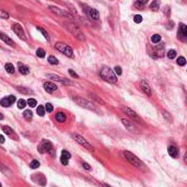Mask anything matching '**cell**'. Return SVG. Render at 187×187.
Masks as SVG:
<instances>
[{"instance_id": "cell-51", "label": "cell", "mask_w": 187, "mask_h": 187, "mask_svg": "<svg viewBox=\"0 0 187 187\" xmlns=\"http://www.w3.org/2000/svg\"><path fill=\"white\" fill-rule=\"evenodd\" d=\"M0 187H2V185H1V183H0Z\"/></svg>"}, {"instance_id": "cell-12", "label": "cell", "mask_w": 187, "mask_h": 187, "mask_svg": "<svg viewBox=\"0 0 187 187\" xmlns=\"http://www.w3.org/2000/svg\"><path fill=\"white\" fill-rule=\"evenodd\" d=\"M50 11H53L54 13H56V14H58V16H60V17H68L69 19H71L72 16L71 14H69L67 11H64L62 9H59V8H57V7H54V6H50L49 7Z\"/></svg>"}, {"instance_id": "cell-42", "label": "cell", "mask_w": 187, "mask_h": 187, "mask_svg": "<svg viewBox=\"0 0 187 187\" xmlns=\"http://www.w3.org/2000/svg\"><path fill=\"white\" fill-rule=\"evenodd\" d=\"M18 91H20V92H22V93H33L31 90H26V89H24V88H22V87H19L18 88Z\"/></svg>"}, {"instance_id": "cell-25", "label": "cell", "mask_w": 187, "mask_h": 187, "mask_svg": "<svg viewBox=\"0 0 187 187\" xmlns=\"http://www.w3.org/2000/svg\"><path fill=\"white\" fill-rule=\"evenodd\" d=\"M5 68H6V71L8 72V73H10V75H12V73L14 72V67H13L12 64H6Z\"/></svg>"}, {"instance_id": "cell-37", "label": "cell", "mask_w": 187, "mask_h": 187, "mask_svg": "<svg viewBox=\"0 0 187 187\" xmlns=\"http://www.w3.org/2000/svg\"><path fill=\"white\" fill-rule=\"evenodd\" d=\"M30 166H31V169H37V167L39 166V162L37 161V160H33V161L31 162Z\"/></svg>"}, {"instance_id": "cell-29", "label": "cell", "mask_w": 187, "mask_h": 187, "mask_svg": "<svg viewBox=\"0 0 187 187\" xmlns=\"http://www.w3.org/2000/svg\"><path fill=\"white\" fill-rule=\"evenodd\" d=\"M166 55H167V58H170V59H174V58L176 57V50H174V49L169 50Z\"/></svg>"}, {"instance_id": "cell-36", "label": "cell", "mask_w": 187, "mask_h": 187, "mask_svg": "<svg viewBox=\"0 0 187 187\" xmlns=\"http://www.w3.org/2000/svg\"><path fill=\"white\" fill-rule=\"evenodd\" d=\"M48 61H49L50 65H57V64H58L57 58L54 57V56H49V57H48Z\"/></svg>"}, {"instance_id": "cell-17", "label": "cell", "mask_w": 187, "mask_h": 187, "mask_svg": "<svg viewBox=\"0 0 187 187\" xmlns=\"http://www.w3.org/2000/svg\"><path fill=\"white\" fill-rule=\"evenodd\" d=\"M178 36L181 39H185L187 36V26L184 23L180 24V28H178Z\"/></svg>"}, {"instance_id": "cell-9", "label": "cell", "mask_w": 187, "mask_h": 187, "mask_svg": "<svg viewBox=\"0 0 187 187\" xmlns=\"http://www.w3.org/2000/svg\"><path fill=\"white\" fill-rule=\"evenodd\" d=\"M123 112H124L125 114H127L129 117H131L135 121H137V123H139V124H142L141 118L137 115V113H136V112H133V110H130V108H128V107H126V108H123Z\"/></svg>"}, {"instance_id": "cell-15", "label": "cell", "mask_w": 187, "mask_h": 187, "mask_svg": "<svg viewBox=\"0 0 187 187\" xmlns=\"http://www.w3.org/2000/svg\"><path fill=\"white\" fill-rule=\"evenodd\" d=\"M140 88H141L143 93H146L148 96H151V94H152V92H151V88L149 87V84L146 82V81H141V82H140Z\"/></svg>"}, {"instance_id": "cell-48", "label": "cell", "mask_w": 187, "mask_h": 187, "mask_svg": "<svg viewBox=\"0 0 187 187\" xmlns=\"http://www.w3.org/2000/svg\"><path fill=\"white\" fill-rule=\"evenodd\" d=\"M5 140H6V139H5V137H3L2 135H0V143H3V142H5Z\"/></svg>"}, {"instance_id": "cell-1", "label": "cell", "mask_w": 187, "mask_h": 187, "mask_svg": "<svg viewBox=\"0 0 187 187\" xmlns=\"http://www.w3.org/2000/svg\"><path fill=\"white\" fill-rule=\"evenodd\" d=\"M100 76L104 79L105 81L110 83H116L117 82V77L114 73V71L110 69V67H102L101 70H100Z\"/></svg>"}, {"instance_id": "cell-43", "label": "cell", "mask_w": 187, "mask_h": 187, "mask_svg": "<svg viewBox=\"0 0 187 187\" xmlns=\"http://www.w3.org/2000/svg\"><path fill=\"white\" fill-rule=\"evenodd\" d=\"M133 21H135L136 23H141L142 22V17L139 16V14H137V16L133 17Z\"/></svg>"}, {"instance_id": "cell-32", "label": "cell", "mask_w": 187, "mask_h": 187, "mask_svg": "<svg viewBox=\"0 0 187 187\" xmlns=\"http://www.w3.org/2000/svg\"><path fill=\"white\" fill-rule=\"evenodd\" d=\"M144 3L146 2H143V1H136L135 2V7L138 8V9H140V10H142L143 8H144Z\"/></svg>"}, {"instance_id": "cell-5", "label": "cell", "mask_w": 187, "mask_h": 187, "mask_svg": "<svg viewBox=\"0 0 187 187\" xmlns=\"http://www.w3.org/2000/svg\"><path fill=\"white\" fill-rule=\"evenodd\" d=\"M71 137L73 138V139H75L79 144H81V146L84 147L85 149H88L89 151H92V152L94 151L93 147H92V146L88 142V140H85L82 136H80V135H78V133H71Z\"/></svg>"}, {"instance_id": "cell-19", "label": "cell", "mask_w": 187, "mask_h": 187, "mask_svg": "<svg viewBox=\"0 0 187 187\" xmlns=\"http://www.w3.org/2000/svg\"><path fill=\"white\" fill-rule=\"evenodd\" d=\"M167 151H169V154H170L172 158H177L178 157V149L174 147V146H170L169 149H167Z\"/></svg>"}, {"instance_id": "cell-7", "label": "cell", "mask_w": 187, "mask_h": 187, "mask_svg": "<svg viewBox=\"0 0 187 187\" xmlns=\"http://www.w3.org/2000/svg\"><path fill=\"white\" fill-rule=\"evenodd\" d=\"M66 25H67L66 28H68V30H69V31H70V32H71V33L73 34V35H75V36H76L78 39H80V41H84V36H83V33L81 32V31H80V30H79V28H77V26H76V25L68 24V23H67Z\"/></svg>"}, {"instance_id": "cell-45", "label": "cell", "mask_w": 187, "mask_h": 187, "mask_svg": "<svg viewBox=\"0 0 187 187\" xmlns=\"http://www.w3.org/2000/svg\"><path fill=\"white\" fill-rule=\"evenodd\" d=\"M82 166H83V169H84V170H87V171L91 170V166H90L87 162H82Z\"/></svg>"}, {"instance_id": "cell-26", "label": "cell", "mask_w": 187, "mask_h": 187, "mask_svg": "<svg viewBox=\"0 0 187 187\" xmlns=\"http://www.w3.org/2000/svg\"><path fill=\"white\" fill-rule=\"evenodd\" d=\"M151 42L154 43V44H158L159 42H161V35H159V34H154V35H152Z\"/></svg>"}, {"instance_id": "cell-4", "label": "cell", "mask_w": 187, "mask_h": 187, "mask_svg": "<svg viewBox=\"0 0 187 187\" xmlns=\"http://www.w3.org/2000/svg\"><path fill=\"white\" fill-rule=\"evenodd\" d=\"M56 49H58L60 53L62 54H65L67 57H69V58H73V50L72 48L69 46V45L65 44V43H57L55 45Z\"/></svg>"}, {"instance_id": "cell-47", "label": "cell", "mask_w": 187, "mask_h": 187, "mask_svg": "<svg viewBox=\"0 0 187 187\" xmlns=\"http://www.w3.org/2000/svg\"><path fill=\"white\" fill-rule=\"evenodd\" d=\"M69 73H70V76H71V77H75V78H78V77H79V76H78L77 73L73 71L72 69H69Z\"/></svg>"}, {"instance_id": "cell-8", "label": "cell", "mask_w": 187, "mask_h": 187, "mask_svg": "<svg viewBox=\"0 0 187 187\" xmlns=\"http://www.w3.org/2000/svg\"><path fill=\"white\" fill-rule=\"evenodd\" d=\"M12 30L14 31V33L17 34L18 36L20 37V39H23V41H26V36H25V32H24V30H23L22 26H21L20 24H18V23H16V24H13V25H12Z\"/></svg>"}, {"instance_id": "cell-38", "label": "cell", "mask_w": 187, "mask_h": 187, "mask_svg": "<svg viewBox=\"0 0 187 187\" xmlns=\"http://www.w3.org/2000/svg\"><path fill=\"white\" fill-rule=\"evenodd\" d=\"M26 104H28L31 107H35L37 103H36V101H35L34 99H28V101H26Z\"/></svg>"}, {"instance_id": "cell-44", "label": "cell", "mask_w": 187, "mask_h": 187, "mask_svg": "<svg viewBox=\"0 0 187 187\" xmlns=\"http://www.w3.org/2000/svg\"><path fill=\"white\" fill-rule=\"evenodd\" d=\"M7 99H8V101H9V103H10V105L13 104V103L16 102V100H17V99H16V96H14V95H9V96H8Z\"/></svg>"}, {"instance_id": "cell-49", "label": "cell", "mask_w": 187, "mask_h": 187, "mask_svg": "<svg viewBox=\"0 0 187 187\" xmlns=\"http://www.w3.org/2000/svg\"><path fill=\"white\" fill-rule=\"evenodd\" d=\"M102 186H103V187H112V186H110V185H107V184H105V183H103V184H102Z\"/></svg>"}, {"instance_id": "cell-3", "label": "cell", "mask_w": 187, "mask_h": 187, "mask_svg": "<svg viewBox=\"0 0 187 187\" xmlns=\"http://www.w3.org/2000/svg\"><path fill=\"white\" fill-rule=\"evenodd\" d=\"M37 149H39V152H41V153L49 152L50 154L54 155V148H53V144H51L49 140H46V139L42 140V142L39 144Z\"/></svg>"}, {"instance_id": "cell-28", "label": "cell", "mask_w": 187, "mask_h": 187, "mask_svg": "<svg viewBox=\"0 0 187 187\" xmlns=\"http://www.w3.org/2000/svg\"><path fill=\"white\" fill-rule=\"evenodd\" d=\"M150 8L153 10V11H158L160 9V5H159V1H153L151 5H150Z\"/></svg>"}, {"instance_id": "cell-16", "label": "cell", "mask_w": 187, "mask_h": 187, "mask_svg": "<svg viewBox=\"0 0 187 187\" xmlns=\"http://www.w3.org/2000/svg\"><path fill=\"white\" fill-rule=\"evenodd\" d=\"M44 89H45V91L48 92V93H54L55 91H57L56 84H54V83H51V82H45Z\"/></svg>"}, {"instance_id": "cell-6", "label": "cell", "mask_w": 187, "mask_h": 187, "mask_svg": "<svg viewBox=\"0 0 187 187\" xmlns=\"http://www.w3.org/2000/svg\"><path fill=\"white\" fill-rule=\"evenodd\" d=\"M73 100H75V102H76L78 105L82 106V107H84V108H88V110H91L96 112V108L93 106V104H92L91 102L87 101V100L81 99V98H73Z\"/></svg>"}, {"instance_id": "cell-30", "label": "cell", "mask_w": 187, "mask_h": 187, "mask_svg": "<svg viewBox=\"0 0 187 187\" xmlns=\"http://www.w3.org/2000/svg\"><path fill=\"white\" fill-rule=\"evenodd\" d=\"M36 112H37V114H39L41 117H43V116L45 115V108L44 106H42V105H39V107H37V110H36Z\"/></svg>"}, {"instance_id": "cell-13", "label": "cell", "mask_w": 187, "mask_h": 187, "mask_svg": "<svg viewBox=\"0 0 187 187\" xmlns=\"http://www.w3.org/2000/svg\"><path fill=\"white\" fill-rule=\"evenodd\" d=\"M121 123H123V125L126 127L129 131H132V132L137 131V128H136V126H135L133 123L127 121V119H125V118H121Z\"/></svg>"}, {"instance_id": "cell-33", "label": "cell", "mask_w": 187, "mask_h": 187, "mask_svg": "<svg viewBox=\"0 0 187 187\" xmlns=\"http://www.w3.org/2000/svg\"><path fill=\"white\" fill-rule=\"evenodd\" d=\"M0 104L2 105L3 107H9L10 106V103H9V101H8V99L7 98H3V99L0 101Z\"/></svg>"}, {"instance_id": "cell-2", "label": "cell", "mask_w": 187, "mask_h": 187, "mask_svg": "<svg viewBox=\"0 0 187 187\" xmlns=\"http://www.w3.org/2000/svg\"><path fill=\"white\" fill-rule=\"evenodd\" d=\"M124 155H125V158H126L127 161H128L131 165L136 166L137 169H140V170H144V169H146L144 163H143L142 161H140V160L138 159L135 154H132L131 152H129V151H124Z\"/></svg>"}, {"instance_id": "cell-24", "label": "cell", "mask_w": 187, "mask_h": 187, "mask_svg": "<svg viewBox=\"0 0 187 187\" xmlns=\"http://www.w3.org/2000/svg\"><path fill=\"white\" fill-rule=\"evenodd\" d=\"M0 171L2 172V173H5L7 176H11V174H12V172L8 167H7L6 165H2V164H0Z\"/></svg>"}, {"instance_id": "cell-23", "label": "cell", "mask_w": 187, "mask_h": 187, "mask_svg": "<svg viewBox=\"0 0 187 187\" xmlns=\"http://www.w3.org/2000/svg\"><path fill=\"white\" fill-rule=\"evenodd\" d=\"M23 117H24L26 121H32V118H33V113H32L30 110H24V113H23Z\"/></svg>"}, {"instance_id": "cell-22", "label": "cell", "mask_w": 187, "mask_h": 187, "mask_svg": "<svg viewBox=\"0 0 187 187\" xmlns=\"http://www.w3.org/2000/svg\"><path fill=\"white\" fill-rule=\"evenodd\" d=\"M56 121H59V123H65L66 121V115L64 113H61V112L57 113L56 114Z\"/></svg>"}, {"instance_id": "cell-41", "label": "cell", "mask_w": 187, "mask_h": 187, "mask_svg": "<svg viewBox=\"0 0 187 187\" xmlns=\"http://www.w3.org/2000/svg\"><path fill=\"white\" fill-rule=\"evenodd\" d=\"M45 110H47L48 113H51L53 110H54V107H53V105L50 104V103H47V104L45 105Z\"/></svg>"}, {"instance_id": "cell-35", "label": "cell", "mask_w": 187, "mask_h": 187, "mask_svg": "<svg viewBox=\"0 0 187 187\" xmlns=\"http://www.w3.org/2000/svg\"><path fill=\"white\" fill-rule=\"evenodd\" d=\"M37 30H39V32H42V34L44 35V37H45V39H47V41H49V36H48V34H47V32L45 31L44 28H41V26H37Z\"/></svg>"}, {"instance_id": "cell-46", "label": "cell", "mask_w": 187, "mask_h": 187, "mask_svg": "<svg viewBox=\"0 0 187 187\" xmlns=\"http://www.w3.org/2000/svg\"><path fill=\"white\" fill-rule=\"evenodd\" d=\"M115 72L117 73V75H118V76H121V72H123V71H121V67H119V66H116V67H115Z\"/></svg>"}, {"instance_id": "cell-11", "label": "cell", "mask_w": 187, "mask_h": 187, "mask_svg": "<svg viewBox=\"0 0 187 187\" xmlns=\"http://www.w3.org/2000/svg\"><path fill=\"white\" fill-rule=\"evenodd\" d=\"M87 14L90 19H92L94 21H99L100 20V13L96 9H93V8H88L87 10Z\"/></svg>"}, {"instance_id": "cell-27", "label": "cell", "mask_w": 187, "mask_h": 187, "mask_svg": "<svg viewBox=\"0 0 187 187\" xmlns=\"http://www.w3.org/2000/svg\"><path fill=\"white\" fill-rule=\"evenodd\" d=\"M36 175L39 176V184L41 186H45L46 185V180H45V177L42 174H36Z\"/></svg>"}, {"instance_id": "cell-21", "label": "cell", "mask_w": 187, "mask_h": 187, "mask_svg": "<svg viewBox=\"0 0 187 187\" xmlns=\"http://www.w3.org/2000/svg\"><path fill=\"white\" fill-rule=\"evenodd\" d=\"M18 66H19V71L21 75H28V72H30V69H28V67H26L25 65H23L21 62H19L18 64Z\"/></svg>"}, {"instance_id": "cell-10", "label": "cell", "mask_w": 187, "mask_h": 187, "mask_svg": "<svg viewBox=\"0 0 187 187\" xmlns=\"http://www.w3.org/2000/svg\"><path fill=\"white\" fill-rule=\"evenodd\" d=\"M47 77L50 78V79H53V80H55V81H57V82L61 83V84H65V85H71L72 82L71 81H69V80H67V79H65V78H61L59 77V76H56V75H47Z\"/></svg>"}, {"instance_id": "cell-14", "label": "cell", "mask_w": 187, "mask_h": 187, "mask_svg": "<svg viewBox=\"0 0 187 187\" xmlns=\"http://www.w3.org/2000/svg\"><path fill=\"white\" fill-rule=\"evenodd\" d=\"M70 158H71V155H70V153H69L68 151H66V150H62V151H61V157H60L61 164L68 165V162H69V159H70Z\"/></svg>"}, {"instance_id": "cell-34", "label": "cell", "mask_w": 187, "mask_h": 187, "mask_svg": "<svg viewBox=\"0 0 187 187\" xmlns=\"http://www.w3.org/2000/svg\"><path fill=\"white\" fill-rule=\"evenodd\" d=\"M36 55L39 56V58H44L45 57V50L43 48H39L36 50Z\"/></svg>"}, {"instance_id": "cell-40", "label": "cell", "mask_w": 187, "mask_h": 187, "mask_svg": "<svg viewBox=\"0 0 187 187\" xmlns=\"http://www.w3.org/2000/svg\"><path fill=\"white\" fill-rule=\"evenodd\" d=\"M0 19H9V13H7L3 10H0Z\"/></svg>"}, {"instance_id": "cell-18", "label": "cell", "mask_w": 187, "mask_h": 187, "mask_svg": "<svg viewBox=\"0 0 187 187\" xmlns=\"http://www.w3.org/2000/svg\"><path fill=\"white\" fill-rule=\"evenodd\" d=\"M0 39H2L6 44H8L9 46H16V44H14V42L12 41L9 36H7L6 34H3V33H0Z\"/></svg>"}, {"instance_id": "cell-50", "label": "cell", "mask_w": 187, "mask_h": 187, "mask_svg": "<svg viewBox=\"0 0 187 187\" xmlns=\"http://www.w3.org/2000/svg\"><path fill=\"white\" fill-rule=\"evenodd\" d=\"M1 119H3V115L0 113V121H1Z\"/></svg>"}, {"instance_id": "cell-39", "label": "cell", "mask_w": 187, "mask_h": 187, "mask_svg": "<svg viewBox=\"0 0 187 187\" xmlns=\"http://www.w3.org/2000/svg\"><path fill=\"white\" fill-rule=\"evenodd\" d=\"M185 64H186V59H185L184 57H178V59H177V65H180V66H185Z\"/></svg>"}, {"instance_id": "cell-31", "label": "cell", "mask_w": 187, "mask_h": 187, "mask_svg": "<svg viewBox=\"0 0 187 187\" xmlns=\"http://www.w3.org/2000/svg\"><path fill=\"white\" fill-rule=\"evenodd\" d=\"M25 106H26V101H25V100L21 99L18 101V107H19V108H24Z\"/></svg>"}, {"instance_id": "cell-20", "label": "cell", "mask_w": 187, "mask_h": 187, "mask_svg": "<svg viewBox=\"0 0 187 187\" xmlns=\"http://www.w3.org/2000/svg\"><path fill=\"white\" fill-rule=\"evenodd\" d=\"M2 130H3V132L5 133H7V135H9L10 137H13L16 138V139H18V136H16L14 135V131H13V129L12 128H10V127H8V126H2Z\"/></svg>"}]
</instances>
